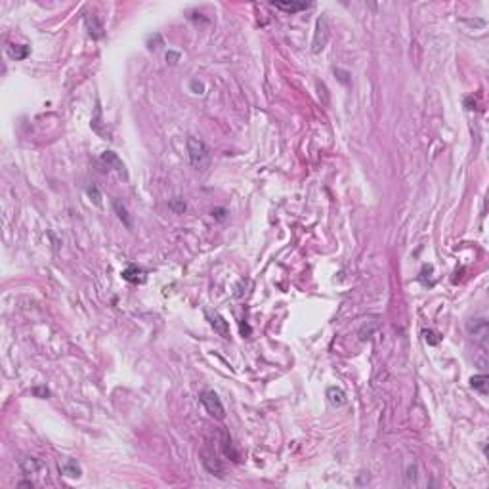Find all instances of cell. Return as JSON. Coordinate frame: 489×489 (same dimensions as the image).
<instances>
[{
	"instance_id": "16",
	"label": "cell",
	"mask_w": 489,
	"mask_h": 489,
	"mask_svg": "<svg viewBox=\"0 0 489 489\" xmlns=\"http://www.w3.org/2000/svg\"><path fill=\"white\" fill-rule=\"evenodd\" d=\"M170 207H172V209H176L178 212L185 211V203H183V199H174V201L170 203Z\"/></svg>"
},
{
	"instance_id": "9",
	"label": "cell",
	"mask_w": 489,
	"mask_h": 489,
	"mask_svg": "<svg viewBox=\"0 0 489 489\" xmlns=\"http://www.w3.org/2000/svg\"><path fill=\"white\" fill-rule=\"evenodd\" d=\"M327 399H329V403H331L333 407H342V405L346 403V394H344L342 388L331 386V388H327Z\"/></svg>"
},
{
	"instance_id": "3",
	"label": "cell",
	"mask_w": 489,
	"mask_h": 489,
	"mask_svg": "<svg viewBox=\"0 0 489 489\" xmlns=\"http://www.w3.org/2000/svg\"><path fill=\"white\" fill-rule=\"evenodd\" d=\"M205 315H207L209 323L212 325V329L218 333V335L222 336V338H229V325H228V321H226V319H224L218 311L207 310V311H205Z\"/></svg>"
},
{
	"instance_id": "14",
	"label": "cell",
	"mask_w": 489,
	"mask_h": 489,
	"mask_svg": "<svg viewBox=\"0 0 489 489\" xmlns=\"http://www.w3.org/2000/svg\"><path fill=\"white\" fill-rule=\"evenodd\" d=\"M8 52H10V56L16 58V60H23V58H27V54H29V46H25V44H21V46L12 44Z\"/></svg>"
},
{
	"instance_id": "15",
	"label": "cell",
	"mask_w": 489,
	"mask_h": 489,
	"mask_svg": "<svg viewBox=\"0 0 489 489\" xmlns=\"http://www.w3.org/2000/svg\"><path fill=\"white\" fill-rule=\"evenodd\" d=\"M113 207H115V211L119 212V218L124 222V226H126V228H130V226H132V222H130V218L126 216V209L121 207V203H119V201H115V203H113Z\"/></svg>"
},
{
	"instance_id": "19",
	"label": "cell",
	"mask_w": 489,
	"mask_h": 489,
	"mask_svg": "<svg viewBox=\"0 0 489 489\" xmlns=\"http://www.w3.org/2000/svg\"><path fill=\"white\" fill-rule=\"evenodd\" d=\"M33 394H36V396H42V397H46V396H48V390H46V388H34V390H33Z\"/></svg>"
},
{
	"instance_id": "21",
	"label": "cell",
	"mask_w": 489,
	"mask_h": 489,
	"mask_svg": "<svg viewBox=\"0 0 489 489\" xmlns=\"http://www.w3.org/2000/svg\"><path fill=\"white\" fill-rule=\"evenodd\" d=\"M191 86H193L195 90H199V94H203V84H197V81H193V82H191Z\"/></svg>"
},
{
	"instance_id": "6",
	"label": "cell",
	"mask_w": 489,
	"mask_h": 489,
	"mask_svg": "<svg viewBox=\"0 0 489 489\" xmlns=\"http://www.w3.org/2000/svg\"><path fill=\"white\" fill-rule=\"evenodd\" d=\"M60 472L63 474V476H67V478H81V474H82L81 466H79L73 458H67V460H63V462H61Z\"/></svg>"
},
{
	"instance_id": "13",
	"label": "cell",
	"mask_w": 489,
	"mask_h": 489,
	"mask_svg": "<svg viewBox=\"0 0 489 489\" xmlns=\"http://www.w3.org/2000/svg\"><path fill=\"white\" fill-rule=\"evenodd\" d=\"M470 384L480 394H488V375H476V376H472Z\"/></svg>"
},
{
	"instance_id": "12",
	"label": "cell",
	"mask_w": 489,
	"mask_h": 489,
	"mask_svg": "<svg viewBox=\"0 0 489 489\" xmlns=\"http://www.w3.org/2000/svg\"><path fill=\"white\" fill-rule=\"evenodd\" d=\"M101 161H105L109 166H113L115 170H119L121 174H124V164H122V161L115 155L113 151H105L101 155Z\"/></svg>"
},
{
	"instance_id": "7",
	"label": "cell",
	"mask_w": 489,
	"mask_h": 489,
	"mask_svg": "<svg viewBox=\"0 0 489 489\" xmlns=\"http://www.w3.org/2000/svg\"><path fill=\"white\" fill-rule=\"evenodd\" d=\"M19 466H21L23 474H36V472H40L44 468L42 462L34 457H23L19 460Z\"/></svg>"
},
{
	"instance_id": "11",
	"label": "cell",
	"mask_w": 489,
	"mask_h": 489,
	"mask_svg": "<svg viewBox=\"0 0 489 489\" xmlns=\"http://www.w3.org/2000/svg\"><path fill=\"white\" fill-rule=\"evenodd\" d=\"M272 6H275L277 10H283V12H291V14L310 8V4H304V2H274Z\"/></svg>"
},
{
	"instance_id": "17",
	"label": "cell",
	"mask_w": 489,
	"mask_h": 489,
	"mask_svg": "<svg viewBox=\"0 0 489 489\" xmlns=\"http://www.w3.org/2000/svg\"><path fill=\"white\" fill-rule=\"evenodd\" d=\"M88 193H90V197L94 195V201L99 205V193H98V189H96V185H92V187H88Z\"/></svg>"
},
{
	"instance_id": "20",
	"label": "cell",
	"mask_w": 489,
	"mask_h": 489,
	"mask_svg": "<svg viewBox=\"0 0 489 489\" xmlns=\"http://www.w3.org/2000/svg\"><path fill=\"white\" fill-rule=\"evenodd\" d=\"M178 58H180V54H176V52H168V54H166V60H172L170 63H176Z\"/></svg>"
},
{
	"instance_id": "4",
	"label": "cell",
	"mask_w": 489,
	"mask_h": 489,
	"mask_svg": "<svg viewBox=\"0 0 489 489\" xmlns=\"http://www.w3.org/2000/svg\"><path fill=\"white\" fill-rule=\"evenodd\" d=\"M468 331L478 342L486 344V340H488V321L486 319H472L468 323Z\"/></svg>"
},
{
	"instance_id": "1",
	"label": "cell",
	"mask_w": 489,
	"mask_h": 489,
	"mask_svg": "<svg viewBox=\"0 0 489 489\" xmlns=\"http://www.w3.org/2000/svg\"><path fill=\"white\" fill-rule=\"evenodd\" d=\"M187 155L195 168H205L209 164V149L201 138H195V136L187 138Z\"/></svg>"
},
{
	"instance_id": "5",
	"label": "cell",
	"mask_w": 489,
	"mask_h": 489,
	"mask_svg": "<svg viewBox=\"0 0 489 489\" xmlns=\"http://www.w3.org/2000/svg\"><path fill=\"white\" fill-rule=\"evenodd\" d=\"M86 27H88V33H90L92 38H101L103 36V25H101V21H99V17L96 14L86 16Z\"/></svg>"
},
{
	"instance_id": "10",
	"label": "cell",
	"mask_w": 489,
	"mask_h": 489,
	"mask_svg": "<svg viewBox=\"0 0 489 489\" xmlns=\"http://www.w3.org/2000/svg\"><path fill=\"white\" fill-rule=\"evenodd\" d=\"M122 277L130 283H144L146 281V274L138 268V266H128L124 272H122Z\"/></svg>"
},
{
	"instance_id": "2",
	"label": "cell",
	"mask_w": 489,
	"mask_h": 489,
	"mask_svg": "<svg viewBox=\"0 0 489 489\" xmlns=\"http://www.w3.org/2000/svg\"><path fill=\"white\" fill-rule=\"evenodd\" d=\"M201 403H203V407L207 409V413L209 415H212L214 419H224L226 417V409H224V405H222V401H220V397L218 394L214 392V390H205L203 394H201Z\"/></svg>"
},
{
	"instance_id": "18",
	"label": "cell",
	"mask_w": 489,
	"mask_h": 489,
	"mask_svg": "<svg viewBox=\"0 0 489 489\" xmlns=\"http://www.w3.org/2000/svg\"><path fill=\"white\" fill-rule=\"evenodd\" d=\"M424 336H426V342H430V344H438V338H434V333L432 331H424Z\"/></svg>"
},
{
	"instance_id": "8",
	"label": "cell",
	"mask_w": 489,
	"mask_h": 489,
	"mask_svg": "<svg viewBox=\"0 0 489 489\" xmlns=\"http://www.w3.org/2000/svg\"><path fill=\"white\" fill-rule=\"evenodd\" d=\"M203 464L207 466V470L211 472V474H216V476H224V468H222V464H220V460L211 455V453H203Z\"/></svg>"
}]
</instances>
